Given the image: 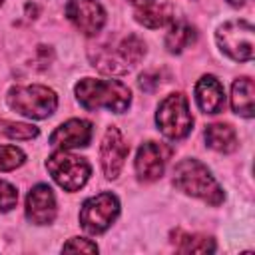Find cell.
I'll return each mask as SVG.
<instances>
[{"instance_id": "cell-1", "label": "cell", "mask_w": 255, "mask_h": 255, "mask_svg": "<svg viewBox=\"0 0 255 255\" xmlns=\"http://www.w3.org/2000/svg\"><path fill=\"white\" fill-rule=\"evenodd\" d=\"M76 98L86 110L108 108L110 112L122 114L131 102V92L118 80H96L84 78L76 84Z\"/></svg>"}, {"instance_id": "cell-2", "label": "cell", "mask_w": 255, "mask_h": 255, "mask_svg": "<svg viewBox=\"0 0 255 255\" xmlns=\"http://www.w3.org/2000/svg\"><path fill=\"white\" fill-rule=\"evenodd\" d=\"M173 185L197 199H203L205 203L219 205L223 201V189L211 175V171L193 157L181 159L173 167Z\"/></svg>"}, {"instance_id": "cell-3", "label": "cell", "mask_w": 255, "mask_h": 255, "mask_svg": "<svg viewBox=\"0 0 255 255\" xmlns=\"http://www.w3.org/2000/svg\"><path fill=\"white\" fill-rule=\"evenodd\" d=\"M6 102L14 112H18L26 118L44 120L54 114V110L58 106V96L48 86H38V84L14 86L8 90Z\"/></svg>"}, {"instance_id": "cell-4", "label": "cell", "mask_w": 255, "mask_h": 255, "mask_svg": "<svg viewBox=\"0 0 255 255\" xmlns=\"http://www.w3.org/2000/svg\"><path fill=\"white\" fill-rule=\"evenodd\" d=\"M155 124L165 137L183 139L193 128L187 98L183 94H169L167 98H163L155 114Z\"/></svg>"}, {"instance_id": "cell-5", "label": "cell", "mask_w": 255, "mask_h": 255, "mask_svg": "<svg viewBox=\"0 0 255 255\" xmlns=\"http://www.w3.org/2000/svg\"><path fill=\"white\" fill-rule=\"evenodd\" d=\"M46 167L52 175V179L66 191H78L80 187H84V183L90 177V163L84 157H78L66 149L54 151L48 161Z\"/></svg>"}, {"instance_id": "cell-6", "label": "cell", "mask_w": 255, "mask_h": 255, "mask_svg": "<svg viewBox=\"0 0 255 255\" xmlns=\"http://www.w3.org/2000/svg\"><path fill=\"white\" fill-rule=\"evenodd\" d=\"M215 40L219 48L235 62H249L253 58V26L247 20H231L219 26Z\"/></svg>"}, {"instance_id": "cell-7", "label": "cell", "mask_w": 255, "mask_h": 255, "mask_svg": "<svg viewBox=\"0 0 255 255\" xmlns=\"http://www.w3.org/2000/svg\"><path fill=\"white\" fill-rule=\"evenodd\" d=\"M118 213H120L118 197L114 193L104 191L84 201L80 209V223L88 233L100 235L116 221Z\"/></svg>"}, {"instance_id": "cell-8", "label": "cell", "mask_w": 255, "mask_h": 255, "mask_svg": "<svg viewBox=\"0 0 255 255\" xmlns=\"http://www.w3.org/2000/svg\"><path fill=\"white\" fill-rule=\"evenodd\" d=\"M173 149L167 143L145 141L135 155V173L139 181H155L163 175L165 163L171 157Z\"/></svg>"}, {"instance_id": "cell-9", "label": "cell", "mask_w": 255, "mask_h": 255, "mask_svg": "<svg viewBox=\"0 0 255 255\" xmlns=\"http://www.w3.org/2000/svg\"><path fill=\"white\" fill-rule=\"evenodd\" d=\"M66 16L86 36H96L106 24V12L96 0H68Z\"/></svg>"}, {"instance_id": "cell-10", "label": "cell", "mask_w": 255, "mask_h": 255, "mask_svg": "<svg viewBox=\"0 0 255 255\" xmlns=\"http://www.w3.org/2000/svg\"><path fill=\"white\" fill-rule=\"evenodd\" d=\"M128 143L122 135V131L118 128H108L106 135L102 139L100 145V161H102V169L104 175L108 179H116L124 167V161L128 157Z\"/></svg>"}, {"instance_id": "cell-11", "label": "cell", "mask_w": 255, "mask_h": 255, "mask_svg": "<svg viewBox=\"0 0 255 255\" xmlns=\"http://www.w3.org/2000/svg\"><path fill=\"white\" fill-rule=\"evenodd\" d=\"M26 217L36 225H48L56 217V197L50 185H36L26 197Z\"/></svg>"}, {"instance_id": "cell-12", "label": "cell", "mask_w": 255, "mask_h": 255, "mask_svg": "<svg viewBox=\"0 0 255 255\" xmlns=\"http://www.w3.org/2000/svg\"><path fill=\"white\" fill-rule=\"evenodd\" d=\"M92 139V124L86 120H68L54 129L50 135V143L62 149L84 147Z\"/></svg>"}, {"instance_id": "cell-13", "label": "cell", "mask_w": 255, "mask_h": 255, "mask_svg": "<svg viewBox=\"0 0 255 255\" xmlns=\"http://www.w3.org/2000/svg\"><path fill=\"white\" fill-rule=\"evenodd\" d=\"M195 100L203 114H219L225 106V92L215 76H203L195 86Z\"/></svg>"}, {"instance_id": "cell-14", "label": "cell", "mask_w": 255, "mask_h": 255, "mask_svg": "<svg viewBox=\"0 0 255 255\" xmlns=\"http://www.w3.org/2000/svg\"><path fill=\"white\" fill-rule=\"evenodd\" d=\"M255 86L251 78H237L231 88V108L243 118H253Z\"/></svg>"}, {"instance_id": "cell-15", "label": "cell", "mask_w": 255, "mask_h": 255, "mask_svg": "<svg viewBox=\"0 0 255 255\" xmlns=\"http://www.w3.org/2000/svg\"><path fill=\"white\" fill-rule=\"evenodd\" d=\"M205 143L219 153H231L237 149V133L229 124H211L205 128Z\"/></svg>"}, {"instance_id": "cell-16", "label": "cell", "mask_w": 255, "mask_h": 255, "mask_svg": "<svg viewBox=\"0 0 255 255\" xmlns=\"http://www.w3.org/2000/svg\"><path fill=\"white\" fill-rule=\"evenodd\" d=\"M135 20L143 24L145 28H161L173 20V8L171 4H143L135 10Z\"/></svg>"}, {"instance_id": "cell-17", "label": "cell", "mask_w": 255, "mask_h": 255, "mask_svg": "<svg viewBox=\"0 0 255 255\" xmlns=\"http://www.w3.org/2000/svg\"><path fill=\"white\" fill-rule=\"evenodd\" d=\"M195 40H197V32H195V28L191 24H187V22H175L171 26V30L167 32V36H165V48L171 54H179L187 46H191Z\"/></svg>"}, {"instance_id": "cell-18", "label": "cell", "mask_w": 255, "mask_h": 255, "mask_svg": "<svg viewBox=\"0 0 255 255\" xmlns=\"http://www.w3.org/2000/svg\"><path fill=\"white\" fill-rule=\"evenodd\" d=\"M177 235V251L179 253H211L215 251V241L207 235H189V233H175Z\"/></svg>"}, {"instance_id": "cell-19", "label": "cell", "mask_w": 255, "mask_h": 255, "mask_svg": "<svg viewBox=\"0 0 255 255\" xmlns=\"http://www.w3.org/2000/svg\"><path fill=\"white\" fill-rule=\"evenodd\" d=\"M118 56L122 58V62L128 66H135L143 56H145V44H143V40L139 38V36H135V34H129V36H126L122 42H120V46H118Z\"/></svg>"}, {"instance_id": "cell-20", "label": "cell", "mask_w": 255, "mask_h": 255, "mask_svg": "<svg viewBox=\"0 0 255 255\" xmlns=\"http://www.w3.org/2000/svg\"><path fill=\"white\" fill-rule=\"evenodd\" d=\"M0 133L12 139H32L38 135V128L30 124H18V122H8L0 120Z\"/></svg>"}, {"instance_id": "cell-21", "label": "cell", "mask_w": 255, "mask_h": 255, "mask_svg": "<svg viewBox=\"0 0 255 255\" xmlns=\"http://www.w3.org/2000/svg\"><path fill=\"white\" fill-rule=\"evenodd\" d=\"M26 155L16 145H0V171H12L24 163Z\"/></svg>"}, {"instance_id": "cell-22", "label": "cell", "mask_w": 255, "mask_h": 255, "mask_svg": "<svg viewBox=\"0 0 255 255\" xmlns=\"http://www.w3.org/2000/svg\"><path fill=\"white\" fill-rule=\"evenodd\" d=\"M18 201V191L14 185H10L8 181L0 179V213L10 211Z\"/></svg>"}, {"instance_id": "cell-23", "label": "cell", "mask_w": 255, "mask_h": 255, "mask_svg": "<svg viewBox=\"0 0 255 255\" xmlns=\"http://www.w3.org/2000/svg\"><path fill=\"white\" fill-rule=\"evenodd\" d=\"M62 251H84V253H98V245L84 237H72L68 243H64Z\"/></svg>"}, {"instance_id": "cell-24", "label": "cell", "mask_w": 255, "mask_h": 255, "mask_svg": "<svg viewBox=\"0 0 255 255\" xmlns=\"http://www.w3.org/2000/svg\"><path fill=\"white\" fill-rule=\"evenodd\" d=\"M159 86V74L157 72H143L139 76V88L145 92H153Z\"/></svg>"}, {"instance_id": "cell-25", "label": "cell", "mask_w": 255, "mask_h": 255, "mask_svg": "<svg viewBox=\"0 0 255 255\" xmlns=\"http://www.w3.org/2000/svg\"><path fill=\"white\" fill-rule=\"evenodd\" d=\"M131 4H135V6H143V4H149V2H153V0H129Z\"/></svg>"}, {"instance_id": "cell-26", "label": "cell", "mask_w": 255, "mask_h": 255, "mask_svg": "<svg viewBox=\"0 0 255 255\" xmlns=\"http://www.w3.org/2000/svg\"><path fill=\"white\" fill-rule=\"evenodd\" d=\"M229 2H231V4H233V6H239V4H243V2H245V0H229Z\"/></svg>"}, {"instance_id": "cell-27", "label": "cell", "mask_w": 255, "mask_h": 255, "mask_svg": "<svg viewBox=\"0 0 255 255\" xmlns=\"http://www.w3.org/2000/svg\"><path fill=\"white\" fill-rule=\"evenodd\" d=\"M2 2H4V0H0V6H2Z\"/></svg>"}]
</instances>
